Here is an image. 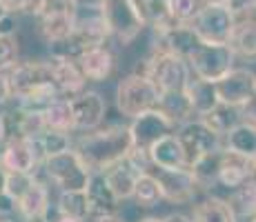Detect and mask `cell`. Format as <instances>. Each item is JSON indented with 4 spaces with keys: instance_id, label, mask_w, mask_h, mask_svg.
<instances>
[{
    "instance_id": "6da1fadb",
    "label": "cell",
    "mask_w": 256,
    "mask_h": 222,
    "mask_svg": "<svg viewBox=\"0 0 256 222\" xmlns=\"http://www.w3.org/2000/svg\"><path fill=\"white\" fill-rule=\"evenodd\" d=\"M7 73L16 111L42 113L56 98H60L56 91V85H54L49 60H18Z\"/></svg>"
},
{
    "instance_id": "7a4b0ae2",
    "label": "cell",
    "mask_w": 256,
    "mask_h": 222,
    "mask_svg": "<svg viewBox=\"0 0 256 222\" xmlns=\"http://www.w3.org/2000/svg\"><path fill=\"white\" fill-rule=\"evenodd\" d=\"M132 149L130 125L114 122V125L98 127L94 131L78 133L74 138V151L85 160L92 171H105L116 162L125 160Z\"/></svg>"
},
{
    "instance_id": "3957f363",
    "label": "cell",
    "mask_w": 256,
    "mask_h": 222,
    "mask_svg": "<svg viewBox=\"0 0 256 222\" xmlns=\"http://www.w3.org/2000/svg\"><path fill=\"white\" fill-rule=\"evenodd\" d=\"M136 73L145 76L152 85L158 89V93L183 91L192 78L187 60H183L178 56H172V53H163V51H152L138 65Z\"/></svg>"
},
{
    "instance_id": "277c9868",
    "label": "cell",
    "mask_w": 256,
    "mask_h": 222,
    "mask_svg": "<svg viewBox=\"0 0 256 222\" xmlns=\"http://www.w3.org/2000/svg\"><path fill=\"white\" fill-rule=\"evenodd\" d=\"M40 169L45 171L47 180L58 191H85L90 176H92V169L74 151V147L70 151H62L58 156L45 158Z\"/></svg>"
},
{
    "instance_id": "5b68a950",
    "label": "cell",
    "mask_w": 256,
    "mask_h": 222,
    "mask_svg": "<svg viewBox=\"0 0 256 222\" xmlns=\"http://www.w3.org/2000/svg\"><path fill=\"white\" fill-rule=\"evenodd\" d=\"M158 102V89L152 85L140 73H130L116 87V109L122 118L134 120L140 113L156 109Z\"/></svg>"
},
{
    "instance_id": "8992f818",
    "label": "cell",
    "mask_w": 256,
    "mask_h": 222,
    "mask_svg": "<svg viewBox=\"0 0 256 222\" xmlns=\"http://www.w3.org/2000/svg\"><path fill=\"white\" fill-rule=\"evenodd\" d=\"M234 53L230 51L228 44H205L198 42L196 49L187 56V67L190 73L198 80L216 82L234 69Z\"/></svg>"
},
{
    "instance_id": "52a82bcc",
    "label": "cell",
    "mask_w": 256,
    "mask_h": 222,
    "mask_svg": "<svg viewBox=\"0 0 256 222\" xmlns=\"http://www.w3.org/2000/svg\"><path fill=\"white\" fill-rule=\"evenodd\" d=\"M196 38L205 44H228L234 29V11L225 4H203L192 20Z\"/></svg>"
},
{
    "instance_id": "ba28073f",
    "label": "cell",
    "mask_w": 256,
    "mask_h": 222,
    "mask_svg": "<svg viewBox=\"0 0 256 222\" xmlns=\"http://www.w3.org/2000/svg\"><path fill=\"white\" fill-rule=\"evenodd\" d=\"M100 16L105 18L112 38H116L120 44L134 42L145 29L132 0H102Z\"/></svg>"
},
{
    "instance_id": "9c48e42d",
    "label": "cell",
    "mask_w": 256,
    "mask_h": 222,
    "mask_svg": "<svg viewBox=\"0 0 256 222\" xmlns=\"http://www.w3.org/2000/svg\"><path fill=\"white\" fill-rule=\"evenodd\" d=\"M176 138L180 140L187 156V165H192L194 160L210 154H218L223 151V136L216 133L212 127L205 125L200 118H192L185 125H180L176 129Z\"/></svg>"
},
{
    "instance_id": "30bf717a",
    "label": "cell",
    "mask_w": 256,
    "mask_h": 222,
    "mask_svg": "<svg viewBox=\"0 0 256 222\" xmlns=\"http://www.w3.org/2000/svg\"><path fill=\"white\" fill-rule=\"evenodd\" d=\"M2 145L0 167L7 174H36V169L42 167V156L34 138L9 136Z\"/></svg>"
},
{
    "instance_id": "8fae6325",
    "label": "cell",
    "mask_w": 256,
    "mask_h": 222,
    "mask_svg": "<svg viewBox=\"0 0 256 222\" xmlns=\"http://www.w3.org/2000/svg\"><path fill=\"white\" fill-rule=\"evenodd\" d=\"M150 174L158 180L160 194L163 200L172 202V205H192L198 200V196L203 191L198 189V185L194 182L190 169H174V171H165V169H154L152 167Z\"/></svg>"
},
{
    "instance_id": "7c38bea8",
    "label": "cell",
    "mask_w": 256,
    "mask_h": 222,
    "mask_svg": "<svg viewBox=\"0 0 256 222\" xmlns=\"http://www.w3.org/2000/svg\"><path fill=\"white\" fill-rule=\"evenodd\" d=\"M130 133H132V147L136 149L150 151L152 145L160 140V138L176 133V125L158 109H150L140 116H136L130 122Z\"/></svg>"
},
{
    "instance_id": "4fadbf2b",
    "label": "cell",
    "mask_w": 256,
    "mask_h": 222,
    "mask_svg": "<svg viewBox=\"0 0 256 222\" xmlns=\"http://www.w3.org/2000/svg\"><path fill=\"white\" fill-rule=\"evenodd\" d=\"M218 100L230 107H240L256 93V73L248 67H234L220 80L214 82Z\"/></svg>"
},
{
    "instance_id": "5bb4252c",
    "label": "cell",
    "mask_w": 256,
    "mask_h": 222,
    "mask_svg": "<svg viewBox=\"0 0 256 222\" xmlns=\"http://www.w3.org/2000/svg\"><path fill=\"white\" fill-rule=\"evenodd\" d=\"M74 111V133H87L98 127H102V120L107 116V100L98 91H85L80 96L72 98Z\"/></svg>"
},
{
    "instance_id": "9a60e30c",
    "label": "cell",
    "mask_w": 256,
    "mask_h": 222,
    "mask_svg": "<svg viewBox=\"0 0 256 222\" xmlns=\"http://www.w3.org/2000/svg\"><path fill=\"white\" fill-rule=\"evenodd\" d=\"M198 42L200 40L196 38L192 24L172 22V24H167V27L154 31V47H152V51L172 53V56H178V58H183V60H187V56L194 51Z\"/></svg>"
},
{
    "instance_id": "2e32d148",
    "label": "cell",
    "mask_w": 256,
    "mask_h": 222,
    "mask_svg": "<svg viewBox=\"0 0 256 222\" xmlns=\"http://www.w3.org/2000/svg\"><path fill=\"white\" fill-rule=\"evenodd\" d=\"M49 67H52V76H54V85H56V91L60 98H72L80 96L87 89V80L80 73L76 60L65 56H52L49 58Z\"/></svg>"
},
{
    "instance_id": "e0dca14e",
    "label": "cell",
    "mask_w": 256,
    "mask_h": 222,
    "mask_svg": "<svg viewBox=\"0 0 256 222\" xmlns=\"http://www.w3.org/2000/svg\"><path fill=\"white\" fill-rule=\"evenodd\" d=\"M85 196H87V205H90V220L105 218V216H116L118 209H120V200L110 189L102 171H92L90 182L85 187Z\"/></svg>"
},
{
    "instance_id": "ac0fdd59",
    "label": "cell",
    "mask_w": 256,
    "mask_h": 222,
    "mask_svg": "<svg viewBox=\"0 0 256 222\" xmlns=\"http://www.w3.org/2000/svg\"><path fill=\"white\" fill-rule=\"evenodd\" d=\"M74 60H76V65L87 82H105L114 73V67H116V58L107 44L105 47L87 49V51L78 53Z\"/></svg>"
},
{
    "instance_id": "d6986e66",
    "label": "cell",
    "mask_w": 256,
    "mask_h": 222,
    "mask_svg": "<svg viewBox=\"0 0 256 222\" xmlns=\"http://www.w3.org/2000/svg\"><path fill=\"white\" fill-rule=\"evenodd\" d=\"M150 160H152L154 169H165V171L190 169L185 149H183V145H180V140L176 138V133H170V136L160 138L156 145L150 147Z\"/></svg>"
},
{
    "instance_id": "ffe728a7",
    "label": "cell",
    "mask_w": 256,
    "mask_h": 222,
    "mask_svg": "<svg viewBox=\"0 0 256 222\" xmlns=\"http://www.w3.org/2000/svg\"><path fill=\"white\" fill-rule=\"evenodd\" d=\"M52 211V200H49V189L42 185L40 180H34V185L29 187V191L16 202V214L20 216L22 222L32 220H42L49 218Z\"/></svg>"
},
{
    "instance_id": "44dd1931",
    "label": "cell",
    "mask_w": 256,
    "mask_h": 222,
    "mask_svg": "<svg viewBox=\"0 0 256 222\" xmlns=\"http://www.w3.org/2000/svg\"><path fill=\"white\" fill-rule=\"evenodd\" d=\"M248 180H250V158L232 154V151H228V149L220 151L218 185L234 191L236 187L245 185Z\"/></svg>"
},
{
    "instance_id": "7402d4cb",
    "label": "cell",
    "mask_w": 256,
    "mask_h": 222,
    "mask_svg": "<svg viewBox=\"0 0 256 222\" xmlns=\"http://www.w3.org/2000/svg\"><path fill=\"white\" fill-rule=\"evenodd\" d=\"M102 176H105L107 185H110V189L114 191L116 198L120 202H127V200H132V196H134V187H136V180H138L140 174L127 162V158H125V160L116 162L114 167L105 169Z\"/></svg>"
},
{
    "instance_id": "603a6c76",
    "label": "cell",
    "mask_w": 256,
    "mask_h": 222,
    "mask_svg": "<svg viewBox=\"0 0 256 222\" xmlns=\"http://www.w3.org/2000/svg\"><path fill=\"white\" fill-rule=\"evenodd\" d=\"M192 222H238L225 198L218 196H205L194 202Z\"/></svg>"
},
{
    "instance_id": "cb8c5ba5",
    "label": "cell",
    "mask_w": 256,
    "mask_h": 222,
    "mask_svg": "<svg viewBox=\"0 0 256 222\" xmlns=\"http://www.w3.org/2000/svg\"><path fill=\"white\" fill-rule=\"evenodd\" d=\"M156 109L163 111L167 118L176 125L178 129L180 125H185L187 120H192L194 116V109L190 105V98H187L185 89L183 91H165V93H158V102H156Z\"/></svg>"
},
{
    "instance_id": "d4e9b609",
    "label": "cell",
    "mask_w": 256,
    "mask_h": 222,
    "mask_svg": "<svg viewBox=\"0 0 256 222\" xmlns=\"http://www.w3.org/2000/svg\"><path fill=\"white\" fill-rule=\"evenodd\" d=\"M185 93L190 98V105L194 109V116L200 118L205 113H210L218 105V93H216V85L214 82H208V80H198V78L192 76L190 82L185 87Z\"/></svg>"
},
{
    "instance_id": "484cf974",
    "label": "cell",
    "mask_w": 256,
    "mask_h": 222,
    "mask_svg": "<svg viewBox=\"0 0 256 222\" xmlns=\"http://www.w3.org/2000/svg\"><path fill=\"white\" fill-rule=\"evenodd\" d=\"M228 47L238 60H256V22H234Z\"/></svg>"
},
{
    "instance_id": "4316f807",
    "label": "cell",
    "mask_w": 256,
    "mask_h": 222,
    "mask_svg": "<svg viewBox=\"0 0 256 222\" xmlns=\"http://www.w3.org/2000/svg\"><path fill=\"white\" fill-rule=\"evenodd\" d=\"M36 22H38V31L45 38V42L49 47H54V44L65 42L67 38L72 36L74 11L67 9V11H60V13H52V16L40 18V20H36Z\"/></svg>"
},
{
    "instance_id": "83f0119b",
    "label": "cell",
    "mask_w": 256,
    "mask_h": 222,
    "mask_svg": "<svg viewBox=\"0 0 256 222\" xmlns=\"http://www.w3.org/2000/svg\"><path fill=\"white\" fill-rule=\"evenodd\" d=\"M223 149L245 158H252L256 154V129L245 125V122H238L234 129H230L223 136Z\"/></svg>"
},
{
    "instance_id": "f1b7e54d",
    "label": "cell",
    "mask_w": 256,
    "mask_h": 222,
    "mask_svg": "<svg viewBox=\"0 0 256 222\" xmlns=\"http://www.w3.org/2000/svg\"><path fill=\"white\" fill-rule=\"evenodd\" d=\"M228 205L232 207L236 220H252L256 216V182L248 180L245 185L230 191Z\"/></svg>"
},
{
    "instance_id": "f546056e",
    "label": "cell",
    "mask_w": 256,
    "mask_h": 222,
    "mask_svg": "<svg viewBox=\"0 0 256 222\" xmlns=\"http://www.w3.org/2000/svg\"><path fill=\"white\" fill-rule=\"evenodd\" d=\"M42 120H45V127H47V129L74 133L72 100H67V98H56V100H54L45 111H42Z\"/></svg>"
},
{
    "instance_id": "4dcf8cb0",
    "label": "cell",
    "mask_w": 256,
    "mask_h": 222,
    "mask_svg": "<svg viewBox=\"0 0 256 222\" xmlns=\"http://www.w3.org/2000/svg\"><path fill=\"white\" fill-rule=\"evenodd\" d=\"M218 165H220V151L203 156L190 165V174L200 191H210L214 185H218Z\"/></svg>"
},
{
    "instance_id": "1f68e13d",
    "label": "cell",
    "mask_w": 256,
    "mask_h": 222,
    "mask_svg": "<svg viewBox=\"0 0 256 222\" xmlns=\"http://www.w3.org/2000/svg\"><path fill=\"white\" fill-rule=\"evenodd\" d=\"M56 214L87 222L90 220V205H87L85 191H58Z\"/></svg>"
},
{
    "instance_id": "d6a6232c",
    "label": "cell",
    "mask_w": 256,
    "mask_h": 222,
    "mask_svg": "<svg viewBox=\"0 0 256 222\" xmlns=\"http://www.w3.org/2000/svg\"><path fill=\"white\" fill-rule=\"evenodd\" d=\"M132 2H134L142 24H145V27H152V31L163 29L167 24L174 22L170 18V13H167L165 0H132Z\"/></svg>"
},
{
    "instance_id": "836d02e7",
    "label": "cell",
    "mask_w": 256,
    "mask_h": 222,
    "mask_svg": "<svg viewBox=\"0 0 256 222\" xmlns=\"http://www.w3.org/2000/svg\"><path fill=\"white\" fill-rule=\"evenodd\" d=\"M36 140V147L42 156V162L45 158H52V156H58L62 151H70L74 147V138L72 133H65V131H54V129H45L40 136L34 138Z\"/></svg>"
},
{
    "instance_id": "e575fe53",
    "label": "cell",
    "mask_w": 256,
    "mask_h": 222,
    "mask_svg": "<svg viewBox=\"0 0 256 222\" xmlns=\"http://www.w3.org/2000/svg\"><path fill=\"white\" fill-rule=\"evenodd\" d=\"M200 120H203L208 127H212L216 133L225 136L230 129H234V127L240 122L238 107H230V105H223V102H218V105H216L210 113L200 116Z\"/></svg>"
},
{
    "instance_id": "d590c367",
    "label": "cell",
    "mask_w": 256,
    "mask_h": 222,
    "mask_svg": "<svg viewBox=\"0 0 256 222\" xmlns=\"http://www.w3.org/2000/svg\"><path fill=\"white\" fill-rule=\"evenodd\" d=\"M160 200H163V194H160L158 180L152 174H140L138 180H136L132 202H136L140 209H152V207H156Z\"/></svg>"
},
{
    "instance_id": "8d00e7d4",
    "label": "cell",
    "mask_w": 256,
    "mask_h": 222,
    "mask_svg": "<svg viewBox=\"0 0 256 222\" xmlns=\"http://www.w3.org/2000/svg\"><path fill=\"white\" fill-rule=\"evenodd\" d=\"M165 4H167L170 18L178 24H192V20L196 18V13H198L200 7H203L198 0H165Z\"/></svg>"
},
{
    "instance_id": "74e56055",
    "label": "cell",
    "mask_w": 256,
    "mask_h": 222,
    "mask_svg": "<svg viewBox=\"0 0 256 222\" xmlns=\"http://www.w3.org/2000/svg\"><path fill=\"white\" fill-rule=\"evenodd\" d=\"M34 180H36V174H7L4 194L14 200V205H16V202L29 191V187L34 185Z\"/></svg>"
},
{
    "instance_id": "f35d334b",
    "label": "cell",
    "mask_w": 256,
    "mask_h": 222,
    "mask_svg": "<svg viewBox=\"0 0 256 222\" xmlns=\"http://www.w3.org/2000/svg\"><path fill=\"white\" fill-rule=\"evenodd\" d=\"M18 62V40L16 36H0V69L9 71Z\"/></svg>"
},
{
    "instance_id": "ab89813d",
    "label": "cell",
    "mask_w": 256,
    "mask_h": 222,
    "mask_svg": "<svg viewBox=\"0 0 256 222\" xmlns=\"http://www.w3.org/2000/svg\"><path fill=\"white\" fill-rule=\"evenodd\" d=\"M4 180H7V171L0 167V214L14 216L16 214V205H14V200L9 198L7 194H4Z\"/></svg>"
},
{
    "instance_id": "60d3db41",
    "label": "cell",
    "mask_w": 256,
    "mask_h": 222,
    "mask_svg": "<svg viewBox=\"0 0 256 222\" xmlns=\"http://www.w3.org/2000/svg\"><path fill=\"white\" fill-rule=\"evenodd\" d=\"M238 116H240V122H245V125L256 129V93L248 102H243V105L238 107Z\"/></svg>"
},
{
    "instance_id": "b9f144b4",
    "label": "cell",
    "mask_w": 256,
    "mask_h": 222,
    "mask_svg": "<svg viewBox=\"0 0 256 222\" xmlns=\"http://www.w3.org/2000/svg\"><path fill=\"white\" fill-rule=\"evenodd\" d=\"M12 102V85H9V73L0 69V109Z\"/></svg>"
},
{
    "instance_id": "7bdbcfd3",
    "label": "cell",
    "mask_w": 256,
    "mask_h": 222,
    "mask_svg": "<svg viewBox=\"0 0 256 222\" xmlns=\"http://www.w3.org/2000/svg\"><path fill=\"white\" fill-rule=\"evenodd\" d=\"M74 11H100L102 0H70Z\"/></svg>"
},
{
    "instance_id": "ee69618b",
    "label": "cell",
    "mask_w": 256,
    "mask_h": 222,
    "mask_svg": "<svg viewBox=\"0 0 256 222\" xmlns=\"http://www.w3.org/2000/svg\"><path fill=\"white\" fill-rule=\"evenodd\" d=\"M2 2V7L7 9L9 13H20L24 11V7H27V0H0Z\"/></svg>"
},
{
    "instance_id": "f6af8a7d",
    "label": "cell",
    "mask_w": 256,
    "mask_h": 222,
    "mask_svg": "<svg viewBox=\"0 0 256 222\" xmlns=\"http://www.w3.org/2000/svg\"><path fill=\"white\" fill-rule=\"evenodd\" d=\"M7 140V113L0 111V145Z\"/></svg>"
},
{
    "instance_id": "bcb514c9",
    "label": "cell",
    "mask_w": 256,
    "mask_h": 222,
    "mask_svg": "<svg viewBox=\"0 0 256 222\" xmlns=\"http://www.w3.org/2000/svg\"><path fill=\"white\" fill-rule=\"evenodd\" d=\"M163 222H192V218L185 214H170L163 218Z\"/></svg>"
},
{
    "instance_id": "7dc6e473",
    "label": "cell",
    "mask_w": 256,
    "mask_h": 222,
    "mask_svg": "<svg viewBox=\"0 0 256 222\" xmlns=\"http://www.w3.org/2000/svg\"><path fill=\"white\" fill-rule=\"evenodd\" d=\"M200 4H225V7H232L236 0H198Z\"/></svg>"
},
{
    "instance_id": "c3c4849f",
    "label": "cell",
    "mask_w": 256,
    "mask_h": 222,
    "mask_svg": "<svg viewBox=\"0 0 256 222\" xmlns=\"http://www.w3.org/2000/svg\"><path fill=\"white\" fill-rule=\"evenodd\" d=\"M250 180L256 182V154L250 158Z\"/></svg>"
},
{
    "instance_id": "681fc988",
    "label": "cell",
    "mask_w": 256,
    "mask_h": 222,
    "mask_svg": "<svg viewBox=\"0 0 256 222\" xmlns=\"http://www.w3.org/2000/svg\"><path fill=\"white\" fill-rule=\"evenodd\" d=\"M90 222H122L118 216H105V218H96V220H90Z\"/></svg>"
},
{
    "instance_id": "f907efd6",
    "label": "cell",
    "mask_w": 256,
    "mask_h": 222,
    "mask_svg": "<svg viewBox=\"0 0 256 222\" xmlns=\"http://www.w3.org/2000/svg\"><path fill=\"white\" fill-rule=\"evenodd\" d=\"M52 222H80V220H76V218H67V216H58V214H56V218H54Z\"/></svg>"
},
{
    "instance_id": "816d5d0a",
    "label": "cell",
    "mask_w": 256,
    "mask_h": 222,
    "mask_svg": "<svg viewBox=\"0 0 256 222\" xmlns=\"http://www.w3.org/2000/svg\"><path fill=\"white\" fill-rule=\"evenodd\" d=\"M138 222H163V218H156V216H145V218H140Z\"/></svg>"
},
{
    "instance_id": "f5cc1de1",
    "label": "cell",
    "mask_w": 256,
    "mask_h": 222,
    "mask_svg": "<svg viewBox=\"0 0 256 222\" xmlns=\"http://www.w3.org/2000/svg\"><path fill=\"white\" fill-rule=\"evenodd\" d=\"M0 222H16V220H14V216H4V214H0Z\"/></svg>"
},
{
    "instance_id": "db71d44e",
    "label": "cell",
    "mask_w": 256,
    "mask_h": 222,
    "mask_svg": "<svg viewBox=\"0 0 256 222\" xmlns=\"http://www.w3.org/2000/svg\"><path fill=\"white\" fill-rule=\"evenodd\" d=\"M7 16H9V11L2 7V2H0V20H2V18H7Z\"/></svg>"
},
{
    "instance_id": "11a10c76",
    "label": "cell",
    "mask_w": 256,
    "mask_h": 222,
    "mask_svg": "<svg viewBox=\"0 0 256 222\" xmlns=\"http://www.w3.org/2000/svg\"><path fill=\"white\" fill-rule=\"evenodd\" d=\"M250 222H256V216H254V218H252V220H250Z\"/></svg>"
}]
</instances>
